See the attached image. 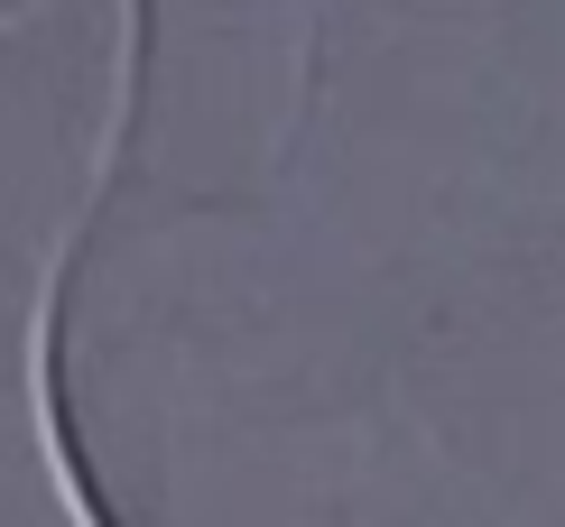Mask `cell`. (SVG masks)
I'll list each match as a JSON object with an SVG mask.
<instances>
[{
	"instance_id": "cell-1",
	"label": "cell",
	"mask_w": 565,
	"mask_h": 527,
	"mask_svg": "<svg viewBox=\"0 0 565 527\" xmlns=\"http://www.w3.org/2000/svg\"><path fill=\"white\" fill-rule=\"evenodd\" d=\"M139 84H149V0H121V75H111V121H103V149H93V185L75 204V223L56 232L46 250V278H38V305H29V417H38V453H46V482H56V509L75 527H121L103 499V472L75 435V398H65V297H75V269H84V241L111 204V176L130 158V121H139Z\"/></svg>"
},
{
	"instance_id": "cell-2",
	"label": "cell",
	"mask_w": 565,
	"mask_h": 527,
	"mask_svg": "<svg viewBox=\"0 0 565 527\" xmlns=\"http://www.w3.org/2000/svg\"><path fill=\"white\" fill-rule=\"evenodd\" d=\"M0 10H10V0H0Z\"/></svg>"
}]
</instances>
